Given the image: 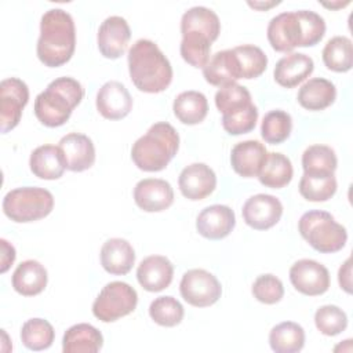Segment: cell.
<instances>
[{"label":"cell","instance_id":"cell-27","mask_svg":"<svg viewBox=\"0 0 353 353\" xmlns=\"http://www.w3.org/2000/svg\"><path fill=\"white\" fill-rule=\"evenodd\" d=\"M203 76L207 83L216 87L236 83L239 79H241L239 63L233 50H223L215 52L203 68Z\"/></svg>","mask_w":353,"mask_h":353},{"label":"cell","instance_id":"cell-15","mask_svg":"<svg viewBox=\"0 0 353 353\" xmlns=\"http://www.w3.org/2000/svg\"><path fill=\"white\" fill-rule=\"evenodd\" d=\"M178 186L183 197L192 201L203 200L215 190L216 175L210 165L204 163H193L181 171Z\"/></svg>","mask_w":353,"mask_h":353},{"label":"cell","instance_id":"cell-5","mask_svg":"<svg viewBox=\"0 0 353 353\" xmlns=\"http://www.w3.org/2000/svg\"><path fill=\"white\" fill-rule=\"evenodd\" d=\"M301 236L309 245L321 254H334L341 251L347 241L346 228L323 210H310L305 212L298 222Z\"/></svg>","mask_w":353,"mask_h":353},{"label":"cell","instance_id":"cell-41","mask_svg":"<svg viewBox=\"0 0 353 353\" xmlns=\"http://www.w3.org/2000/svg\"><path fill=\"white\" fill-rule=\"evenodd\" d=\"M314 324L323 335L335 336L346 330L347 316L336 305H324L316 310Z\"/></svg>","mask_w":353,"mask_h":353},{"label":"cell","instance_id":"cell-22","mask_svg":"<svg viewBox=\"0 0 353 353\" xmlns=\"http://www.w3.org/2000/svg\"><path fill=\"white\" fill-rule=\"evenodd\" d=\"M101 265L102 268L114 276L127 274L135 263V251L132 245L120 237L109 239L101 248Z\"/></svg>","mask_w":353,"mask_h":353},{"label":"cell","instance_id":"cell-36","mask_svg":"<svg viewBox=\"0 0 353 353\" xmlns=\"http://www.w3.org/2000/svg\"><path fill=\"white\" fill-rule=\"evenodd\" d=\"M336 178L335 175H316L305 174L299 181V193L301 196L313 203L327 201L336 192Z\"/></svg>","mask_w":353,"mask_h":353},{"label":"cell","instance_id":"cell-29","mask_svg":"<svg viewBox=\"0 0 353 353\" xmlns=\"http://www.w3.org/2000/svg\"><path fill=\"white\" fill-rule=\"evenodd\" d=\"M172 110L181 123L194 125L205 119L208 113V101L200 91H183L174 99Z\"/></svg>","mask_w":353,"mask_h":353},{"label":"cell","instance_id":"cell-3","mask_svg":"<svg viewBox=\"0 0 353 353\" xmlns=\"http://www.w3.org/2000/svg\"><path fill=\"white\" fill-rule=\"evenodd\" d=\"M84 98V88L73 77L52 80L34 99V114L46 127H61L72 116L73 109Z\"/></svg>","mask_w":353,"mask_h":353},{"label":"cell","instance_id":"cell-7","mask_svg":"<svg viewBox=\"0 0 353 353\" xmlns=\"http://www.w3.org/2000/svg\"><path fill=\"white\" fill-rule=\"evenodd\" d=\"M138 303L134 287L124 281H110L98 294L92 303V314L102 323H113L132 313Z\"/></svg>","mask_w":353,"mask_h":353},{"label":"cell","instance_id":"cell-26","mask_svg":"<svg viewBox=\"0 0 353 353\" xmlns=\"http://www.w3.org/2000/svg\"><path fill=\"white\" fill-rule=\"evenodd\" d=\"M103 346V336L98 328L88 323L69 327L62 338L63 353H97Z\"/></svg>","mask_w":353,"mask_h":353},{"label":"cell","instance_id":"cell-2","mask_svg":"<svg viewBox=\"0 0 353 353\" xmlns=\"http://www.w3.org/2000/svg\"><path fill=\"white\" fill-rule=\"evenodd\" d=\"M127 61L130 79L142 92H163L172 81V66L152 40H137L128 50Z\"/></svg>","mask_w":353,"mask_h":353},{"label":"cell","instance_id":"cell-40","mask_svg":"<svg viewBox=\"0 0 353 353\" xmlns=\"http://www.w3.org/2000/svg\"><path fill=\"white\" fill-rule=\"evenodd\" d=\"M149 316L161 327H175L183 320L185 309L176 298L163 295L150 302Z\"/></svg>","mask_w":353,"mask_h":353},{"label":"cell","instance_id":"cell-28","mask_svg":"<svg viewBox=\"0 0 353 353\" xmlns=\"http://www.w3.org/2000/svg\"><path fill=\"white\" fill-rule=\"evenodd\" d=\"M185 32L203 33L214 43L221 33V21L211 8L196 6L185 11L181 18V33Z\"/></svg>","mask_w":353,"mask_h":353},{"label":"cell","instance_id":"cell-6","mask_svg":"<svg viewBox=\"0 0 353 353\" xmlns=\"http://www.w3.org/2000/svg\"><path fill=\"white\" fill-rule=\"evenodd\" d=\"M3 212L17 223H28L46 218L54 208L50 190L37 186H22L10 190L3 199Z\"/></svg>","mask_w":353,"mask_h":353},{"label":"cell","instance_id":"cell-31","mask_svg":"<svg viewBox=\"0 0 353 353\" xmlns=\"http://www.w3.org/2000/svg\"><path fill=\"white\" fill-rule=\"evenodd\" d=\"M269 345L276 353H298L305 346V330L294 321H283L269 332Z\"/></svg>","mask_w":353,"mask_h":353},{"label":"cell","instance_id":"cell-10","mask_svg":"<svg viewBox=\"0 0 353 353\" xmlns=\"http://www.w3.org/2000/svg\"><path fill=\"white\" fill-rule=\"evenodd\" d=\"M268 41L277 52H291L303 47V29L298 11H284L273 17L266 29Z\"/></svg>","mask_w":353,"mask_h":353},{"label":"cell","instance_id":"cell-47","mask_svg":"<svg viewBox=\"0 0 353 353\" xmlns=\"http://www.w3.org/2000/svg\"><path fill=\"white\" fill-rule=\"evenodd\" d=\"M324 7H328V8H339V7H345V6H347L349 4V1H346V3H331V4H327V3H321Z\"/></svg>","mask_w":353,"mask_h":353},{"label":"cell","instance_id":"cell-24","mask_svg":"<svg viewBox=\"0 0 353 353\" xmlns=\"http://www.w3.org/2000/svg\"><path fill=\"white\" fill-rule=\"evenodd\" d=\"M29 167L33 175L47 181L59 179L66 170L62 150L54 145L37 146L30 153Z\"/></svg>","mask_w":353,"mask_h":353},{"label":"cell","instance_id":"cell-17","mask_svg":"<svg viewBox=\"0 0 353 353\" xmlns=\"http://www.w3.org/2000/svg\"><path fill=\"white\" fill-rule=\"evenodd\" d=\"M236 225L234 211L229 205L212 204L201 210L196 219V229L200 236L208 240L228 237Z\"/></svg>","mask_w":353,"mask_h":353},{"label":"cell","instance_id":"cell-32","mask_svg":"<svg viewBox=\"0 0 353 353\" xmlns=\"http://www.w3.org/2000/svg\"><path fill=\"white\" fill-rule=\"evenodd\" d=\"M321 55L327 69L336 73L349 72L353 65L352 40L346 36H334L324 46Z\"/></svg>","mask_w":353,"mask_h":353},{"label":"cell","instance_id":"cell-34","mask_svg":"<svg viewBox=\"0 0 353 353\" xmlns=\"http://www.w3.org/2000/svg\"><path fill=\"white\" fill-rule=\"evenodd\" d=\"M55 339L54 327L44 319H29L22 324L21 341L29 350L40 352L48 349Z\"/></svg>","mask_w":353,"mask_h":353},{"label":"cell","instance_id":"cell-12","mask_svg":"<svg viewBox=\"0 0 353 353\" xmlns=\"http://www.w3.org/2000/svg\"><path fill=\"white\" fill-rule=\"evenodd\" d=\"M244 222L255 230L273 228L283 215L281 201L272 194L258 193L247 199L241 210Z\"/></svg>","mask_w":353,"mask_h":353},{"label":"cell","instance_id":"cell-13","mask_svg":"<svg viewBox=\"0 0 353 353\" xmlns=\"http://www.w3.org/2000/svg\"><path fill=\"white\" fill-rule=\"evenodd\" d=\"M131 39V29L128 22L119 15L108 17L98 29L97 44L99 52L108 59L120 58Z\"/></svg>","mask_w":353,"mask_h":353},{"label":"cell","instance_id":"cell-19","mask_svg":"<svg viewBox=\"0 0 353 353\" xmlns=\"http://www.w3.org/2000/svg\"><path fill=\"white\" fill-rule=\"evenodd\" d=\"M174 277L172 262L163 255H150L141 261L137 269V280L139 285L149 292H160L165 290Z\"/></svg>","mask_w":353,"mask_h":353},{"label":"cell","instance_id":"cell-42","mask_svg":"<svg viewBox=\"0 0 353 353\" xmlns=\"http://www.w3.org/2000/svg\"><path fill=\"white\" fill-rule=\"evenodd\" d=\"M251 292L256 301L265 305H274L284 296V285L279 277L272 273L261 274L252 283Z\"/></svg>","mask_w":353,"mask_h":353},{"label":"cell","instance_id":"cell-37","mask_svg":"<svg viewBox=\"0 0 353 353\" xmlns=\"http://www.w3.org/2000/svg\"><path fill=\"white\" fill-rule=\"evenodd\" d=\"M292 131V117L281 109L268 112L261 123V135L265 142L279 145L287 141Z\"/></svg>","mask_w":353,"mask_h":353},{"label":"cell","instance_id":"cell-25","mask_svg":"<svg viewBox=\"0 0 353 353\" xmlns=\"http://www.w3.org/2000/svg\"><path fill=\"white\" fill-rule=\"evenodd\" d=\"M298 103L312 112L324 110L331 106L336 99L335 84L323 77L309 79L298 91Z\"/></svg>","mask_w":353,"mask_h":353},{"label":"cell","instance_id":"cell-30","mask_svg":"<svg viewBox=\"0 0 353 353\" xmlns=\"http://www.w3.org/2000/svg\"><path fill=\"white\" fill-rule=\"evenodd\" d=\"M294 175L291 160L279 152L268 153L265 163L258 174L259 182L270 189H281L287 186Z\"/></svg>","mask_w":353,"mask_h":353},{"label":"cell","instance_id":"cell-33","mask_svg":"<svg viewBox=\"0 0 353 353\" xmlns=\"http://www.w3.org/2000/svg\"><path fill=\"white\" fill-rule=\"evenodd\" d=\"M338 159L327 145H310L302 153V168L305 174L316 175H332L336 170Z\"/></svg>","mask_w":353,"mask_h":353},{"label":"cell","instance_id":"cell-16","mask_svg":"<svg viewBox=\"0 0 353 353\" xmlns=\"http://www.w3.org/2000/svg\"><path fill=\"white\" fill-rule=\"evenodd\" d=\"M97 110L108 120H121L132 109V98L124 84L116 80L106 81L97 92Z\"/></svg>","mask_w":353,"mask_h":353},{"label":"cell","instance_id":"cell-1","mask_svg":"<svg viewBox=\"0 0 353 353\" xmlns=\"http://www.w3.org/2000/svg\"><path fill=\"white\" fill-rule=\"evenodd\" d=\"M76 48V28L72 15L62 8L46 11L40 19V36L36 54L48 68H58L70 61Z\"/></svg>","mask_w":353,"mask_h":353},{"label":"cell","instance_id":"cell-9","mask_svg":"<svg viewBox=\"0 0 353 353\" xmlns=\"http://www.w3.org/2000/svg\"><path fill=\"white\" fill-rule=\"evenodd\" d=\"M29 101V88L18 77H8L0 83V130L3 134L14 130Z\"/></svg>","mask_w":353,"mask_h":353},{"label":"cell","instance_id":"cell-20","mask_svg":"<svg viewBox=\"0 0 353 353\" xmlns=\"http://www.w3.org/2000/svg\"><path fill=\"white\" fill-rule=\"evenodd\" d=\"M268 150L263 143L255 139H247L236 143L230 152V164L234 172L243 178L258 176Z\"/></svg>","mask_w":353,"mask_h":353},{"label":"cell","instance_id":"cell-35","mask_svg":"<svg viewBox=\"0 0 353 353\" xmlns=\"http://www.w3.org/2000/svg\"><path fill=\"white\" fill-rule=\"evenodd\" d=\"M212 41L203 33L185 32L179 46L181 57L193 68H204L210 59Z\"/></svg>","mask_w":353,"mask_h":353},{"label":"cell","instance_id":"cell-45","mask_svg":"<svg viewBox=\"0 0 353 353\" xmlns=\"http://www.w3.org/2000/svg\"><path fill=\"white\" fill-rule=\"evenodd\" d=\"M352 265H350V258H347L342 266L339 268V272H338V281H339V287L350 294L352 292Z\"/></svg>","mask_w":353,"mask_h":353},{"label":"cell","instance_id":"cell-14","mask_svg":"<svg viewBox=\"0 0 353 353\" xmlns=\"http://www.w3.org/2000/svg\"><path fill=\"white\" fill-rule=\"evenodd\" d=\"M134 201L145 212H160L174 203V189L165 179L145 178L134 188Z\"/></svg>","mask_w":353,"mask_h":353},{"label":"cell","instance_id":"cell-38","mask_svg":"<svg viewBox=\"0 0 353 353\" xmlns=\"http://www.w3.org/2000/svg\"><path fill=\"white\" fill-rule=\"evenodd\" d=\"M232 50L236 55L241 79H256L266 70L268 57L259 47L254 44H243Z\"/></svg>","mask_w":353,"mask_h":353},{"label":"cell","instance_id":"cell-8","mask_svg":"<svg viewBox=\"0 0 353 353\" xmlns=\"http://www.w3.org/2000/svg\"><path fill=\"white\" fill-rule=\"evenodd\" d=\"M179 292L189 305L207 307L218 302L222 295V287L212 273L204 269H190L181 279Z\"/></svg>","mask_w":353,"mask_h":353},{"label":"cell","instance_id":"cell-39","mask_svg":"<svg viewBox=\"0 0 353 353\" xmlns=\"http://www.w3.org/2000/svg\"><path fill=\"white\" fill-rule=\"evenodd\" d=\"M252 103L250 91L237 83L222 85L215 94V106L222 116H229Z\"/></svg>","mask_w":353,"mask_h":353},{"label":"cell","instance_id":"cell-11","mask_svg":"<svg viewBox=\"0 0 353 353\" xmlns=\"http://www.w3.org/2000/svg\"><path fill=\"white\" fill-rule=\"evenodd\" d=\"M292 287L307 296L323 295L330 288L328 269L314 259H299L290 268Z\"/></svg>","mask_w":353,"mask_h":353},{"label":"cell","instance_id":"cell-23","mask_svg":"<svg viewBox=\"0 0 353 353\" xmlns=\"http://www.w3.org/2000/svg\"><path fill=\"white\" fill-rule=\"evenodd\" d=\"M48 274L46 268L34 259L21 262L12 273V288L23 296H34L44 291L47 287Z\"/></svg>","mask_w":353,"mask_h":353},{"label":"cell","instance_id":"cell-44","mask_svg":"<svg viewBox=\"0 0 353 353\" xmlns=\"http://www.w3.org/2000/svg\"><path fill=\"white\" fill-rule=\"evenodd\" d=\"M0 248H1V255H0V261H1V265H0V272L1 273H6L10 266L14 263L15 261V248L11 243H8L6 239H1L0 240Z\"/></svg>","mask_w":353,"mask_h":353},{"label":"cell","instance_id":"cell-43","mask_svg":"<svg viewBox=\"0 0 353 353\" xmlns=\"http://www.w3.org/2000/svg\"><path fill=\"white\" fill-rule=\"evenodd\" d=\"M258 121V109L254 103L229 116H222V127L230 135L251 132Z\"/></svg>","mask_w":353,"mask_h":353},{"label":"cell","instance_id":"cell-21","mask_svg":"<svg viewBox=\"0 0 353 353\" xmlns=\"http://www.w3.org/2000/svg\"><path fill=\"white\" fill-rule=\"evenodd\" d=\"M313 59L302 52H290L280 58L274 66L273 77L284 88H294L305 81L313 72Z\"/></svg>","mask_w":353,"mask_h":353},{"label":"cell","instance_id":"cell-46","mask_svg":"<svg viewBox=\"0 0 353 353\" xmlns=\"http://www.w3.org/2000/svg\"><path fill=\"white\" fill-rule=\"evenodd\" d=\"M279 4V1H272V3H251V1H248V6L250 7H252V8H258V10H266V8H270V7H273V6H277Z\"/></svg>","mask_w":353,"mask_h":353},{"label":"cell","instance_id":"cell-18","mask_svg":"<svg viewBox=\"0 0 353 353\" xmlns=\"http://www.w3.org/2000/svg\"><path fill=\"white\" fill-rule=\"evenodd\" d=\"M62 150L66 170L81 172L95 163V146L90 137L80 132H69L58 143Z\"/></svg>","mask_w":353,"mask_h":353},{"label":"cell","instance_id":"cell-4","mask_svg":"<svg viewBox=\"0 0 353 353\" xmlns=\"http://www.w3.org/2000/svg\"><path fill=\"white\" fill-rule=\"evenodd\" d=\"M179 149V135L167 121H159L149 127L131 148L134 164L146 172L164 170Z\"/></svg>","mask_w":353,"mask_h":353}]
</instances>
